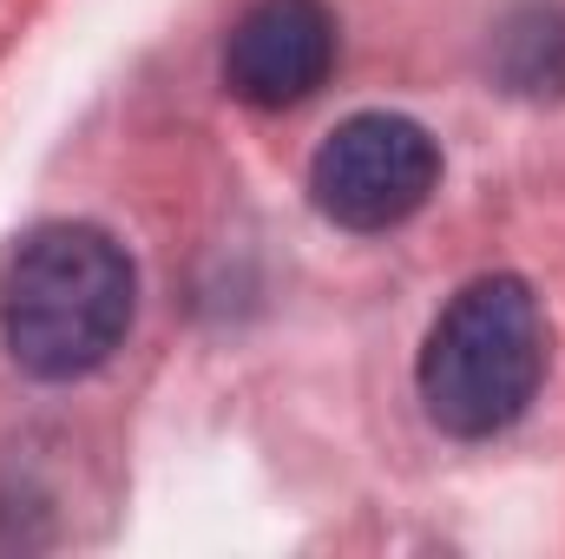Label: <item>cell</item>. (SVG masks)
<instances>
[{"mask_svg":"<svg viewBox=\"0 0 565 559\" xmlns=\"http://www.w3.org/2000/svg\"><path fill=\"white\" fill-rule=\"evenodd\" d=\"M139 316V271L99 224H40L0 271V342L33 382H79L113 362Z\"/></svg>","mask_w":565,"mask_h":559,"instance_id":"6da1fadb","label":"cell"},{"mask_svg":"<svg viewBox=\"0 0 565 559\" xmlns=\"http://www.w3.org/2000/svg\"><path fill=\"white\" fill-rule=\"evenodd\" d=\"M546 382V316L513 271L473 277L447 296L415 362L422 409L454 441H493L533 409Z\"/></svg>","mask_w":565,"mask_h":559,"instance_id":"7a4b0ae2","label":"cell"},{"mask_svg":"<svg viewBox=\"0 0 565 559\" xmlns=\"http://www.w3.org/2000/svg\"><path fill=\"white\" fill-rule=\"evenodd\" d=\"M440 184V145L408 113H355L309 158V198L335 231H395Z\"/></svg>","mask_w":565,"mask_h":559,"instance_id":"3957f363","label":"cell"},{"mask_svg":"<svg viewBox=\"0 0 565 559\" xmlns=\"http://www.w3.org/2000/svg\"><path fill=\"white\" fill-rule=\"evenodd\" d=\"M335 66V13L322 0H257L224 40V86L231 99L282 113L302 106Z\"/></svg>","mask_w":565,"mask_h":559,"instance_id":"277c9868","label":"cell"},{"mask_svg":"<svg viewBox=\"0 0 565 559\" xmlns=\"http://www.w3.org/2000/svg\"><path fill=\"white\" fill-rule=\"evenodd\" d=\"M493 86L513 99H565V0H526L493 27Z\"/></svg>","mask_w":565,"mask_h":559,"instance_id":"5b68a950","label":"cell"}]
</instances>
